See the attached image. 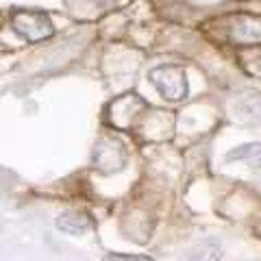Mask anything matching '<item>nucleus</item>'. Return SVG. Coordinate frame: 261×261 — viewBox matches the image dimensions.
<instances>
[{
    "label": "nucleus",
    "instance_id": "obj_6",
    "mask_svg": "<svg viewBox=\"0 0 261 261\" xmlns=\"http://www.w3.org/2000/svg\"><path fill=\"white\" fill-rule=\"evenodd\" d=\"M222 259V244L218 240H202L190 250V261H220Z\"/></svg>",
    "mask_w": 261,
    "mask_h": 261
},
{
    "label": "nucleus",
    "instance_id": "obj_7",
    "mask_svg": "<svg viewBox=\"0 0 261 261\" xmlns=\"http://www.w3.org/2000/svg\"><path fill=\"white\" fill-rule=\"evenodd\" d=\"M226 159L228 161H246L250 166L261 168V144H242L238 148L228 150L226 152Z\"/></svg>",
    "mask_w": 261,
    "mask_h": 261
},
{
    "label": "nucleus",
    "instance_id": "obj_8",
    "mask_svg": "<svg viewBox=\"0 0 261 261\" xmlns=\"http://www.w3.org/2000/svg\"><path fill=\"white\" fill-rule=\"evenodd\" d=\"M105 261H154V259L144 257V255H122V252H111V255L105 257Z\"/></svg>",
    "mask_w": 261,
    "mask_h": 261
},
{
    "label": "nucleus",
    "instance_id": "obj_3",
    "mask_svg": "<svg viewBox=\"0 0 261 261\" xmlns=\"http://www.w3.org/2000/svg\"><path fill=\"white\" fill-rule=\"evenodd\" d=\"M228 42L235 46H261V15H233L228 24Z\"/></svg>",
    "mask_w": 261,
    "mask_h": 261
},
{
    "label": "nucleus",
    "instance_id": "obj_4",
    "mask_svg": "<svg viewBox=\"0 0 261 261\" xmlns=\"http://www.w3.org/2000/svg\"><path fill=\"white\" fill-rule=\"evenodd\" d=\"M94 163L102 172H113L126 163V150L113 140H100L94 148Z\"/></svg>",
    "mask_w": 261,
    "mask_h": 261
},
{
    "label": "nucleus",
    "instance_id": "obj_2",
    "mask_svg": "<svg viewBox=\"0 0 261 261\" xmlns=\"http://www.w3.org/2000/svg\"><path fill=\"white\" fill-rule=\"evenodd\" d=\"M148 81L154 85V89L168 100H183L190 92V81H187V72L181 65L168 63V65H157L150 70Z\"/></svg>",
    "mask_w": 261,
    "mask_h": 261
},
{
    "label": "nucleus",
    "instance_id": "obj_1",
    "mask_svg": "<svg viewBox=\"0 0 261 261\" xmlns=\"http://www.w3.org/2000/svg\"><path fill=\"white\" fill-rule=\"evenodd\" d=\"M11 29L29 44H37L55 35V27L48 13L35 9H15L11 13Z\"/></svg>",
    "mask_w": 261,
    "mask_h": 261
},
{
    "label": "nucleus",
    "instance_id": "obj_5",
    "mask_svg": "<svg viewBox=\"0 0 261 261\" xmlns=\"http://www.w3.org/2000/svg\"><path fill=\"white\" fill-rule=\"evenodd\" d=\"M57 226L70 235H79V233H85L87 228L92 226V218H89L87 211L68 209V211H63V214L57 216Z\"/></svg>",
    "mask_w": 261,
    "mask_h": 261
}]
</instances>
